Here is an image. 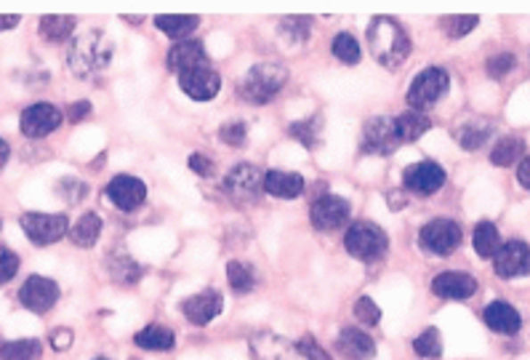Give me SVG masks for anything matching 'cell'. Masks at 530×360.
Returning <instances> with one entry per match:
<instances>
[{
    "label": "cell",
    "mask_w": 530,
    "mask_h": 360,
    "mask_svg": "<svg viewBox=\"0 0 530 360\" xmlns=\"http://www.w3.org/2000/svg\"><path fill=\"white\" fill-rule=\"evenodd\" d=\"M368 45L379 64L400 67L411 56V37L405 27L392 16H376L368 27Z\"/></svg>",
    "instance_id": "cell-1"
},
{
    "label": "cell",
    "mask_w": 530,
    "mask_h": 360,
    "mask_svg": "<svg viewBox=\"0 0 530 360\" xmlns=\"http://www.w3.org/2000/svg\"><path fill=\"white\" fill-rule=\"evenodd\" d=\"M110 59H112V43L99 29H88V32L77 35L67 51V67L77 78H91V75L107 70Z\"/></svg>",
    "instance_id": "cell-2"
},
{
    "label": "cell",
    "mask_w": 530,
    "mask_h": 360,
    "mask_svg": "<svg viewBox=\"0 0 530 360\" xmlns=\"http://www.w3.org/2000/svg\"><path fill=\"white\" fill-rule=\"evenodd\" d=\"M285 83H288V70L280 61H262V64H254L246 72V78L238 86V94H241L243 102L266 104L282 91Z\"/></svg>",
    "instance_id": "cell-3"
},
{
    "label": "cell",
    "mask_w": 530,
    "mask_h": 360,
    "mask_svg": "<svg viewBox=\"0 0 530 360\" xmlns=\"http://www.w3.org/2000/svg\"><path fill=\"white\" fill-rule=\"evenodd\" d=\"M344 249L349 257L363 259V262H376L387 254L389 238L387 233L373 225V222H352L347 235H344Z\"/></svg>",
    "instance_id": "cell-4"
},
{
    "label": "cell",
    "mask_w": 530,
    "mask_h": 360,
    "mask_svg": "<svg viewBox=\"0 0 530 360\" xmlns=\"http://www.w3.org/2000/svg\"><path fill=\"white\" fill-rule=\"evenodd\" d=\"M451 88V78L443 67H427L421 70L411 88H408V104L416 110V112H424L429 107H435Z\"/></svg>",
    "instance_id": "cell-5"
},
{
    "label": "cell",
    "mask_w": 530,
    "mask_h": 360,
    "mask_svg": "<svg viewBox=\"0 0 530 360\" xmlns=\"http://www.w3.org/2000/svg\"><path fill=\"white\" fill-rule=\"evenodd\" d=\"M224 192L232 203L238 206H246V203H254L259 200V195L265 192V174L257 168V166H249V163H241L235 166L227 179H224Z\"/></svg>",
    "instance_id": "cell-6"
},
{
    "label": "cell",
    "mask_w": 530,
    "mask_h": 360,
    "mask_svg": "<svg viewBox=\"0 0 530 360\" xmlns=\"http://www.w3.org/2000/svg\"><path fill=\"white\" fill-rule=\"evenodd\" d=\"M419 243L435 257H448L461 246V227L453 219H432L421 227Z\"/></svg>",
    "instance_id": "cell-7"
},
{
    "label": "cell",
    "mask_w": 530,
    "mask_h": 360,
    "mask_svg": "<svg viewBox=\"0 0 530 360\" xmlns=\"http://www.w3.org/2000/svg\"><path fill=\"white\" fill-rule=\"evenodd\" d=\"M21 230L24 235L35 243V246H51L56 243L59 238L67 235L69 230V222L64 214H24L21 217Z\"/></svg>",
    "instance_id": "cell-8"
},
{
    "label": "cell",
    "mask_w": 530,
    "mask_h": 360,
    "mask_svg": "<svg viewBox=\"0 0 530 360\" xmlns=\"http://www.w3.org/2000/svg\"><path fill=\"white\" fill-rule=\"evenodd\" d=\"M349 217H352V206L341 195H320L309 209V219L320 233H333L344 227Z\"/></svg>",
    "instance_id": "cell-9"
},
{
    "label": "cell",
    "mask_w": 530,
    "mask_h": 360,
    "mask_svg": "<svg viewBox=\"0 0 530 360\" xmlns=\"http://www.w3.org/2000/svg\"><path fill=\"white\" fill-rule=\"evenodd\" d=\"M397 147H400V139H397L395 118L379 115V118L365 123V128H363V152H368V155H392Z\"/></svg>",
    "instance_id": "cell-10"
},
{
    "label": "cell",
    "mask_w": 530,
    "mask_h": 360,
    "mask_svg": "<svg viewBox=\"0 0 530 360\" xmlns=\"http://www.w3.org/2000/svg\"><path fill=\"white\" fill-rule=\"evenodd\" d=\"M19 302L35 315H45L59 302V286L51 278L29 275L24 281V286L19 289Z\"/></svg>",
    "instance_id": "cell-11"
},
{
    "label": "cell",
    "mask_w": 530,
    "mask_h": 360,
    "mask_svg": "<svg viewBox=\"0 0 530 360\" xmlns=\"http://www.w3.org/2000/svg\"><path fill=\"white\" fill-rule=\"evenodd\" d=\"M445 168L437 166L435 160H421L413 163L403 171V184L413 195H435L445 184Z\"/></svg>",
    "instance_id": "cell-12"
},
{
    "label": "cell",
    "mask_w": 530,
    "mask_h": 360,
    "mask_svg": "<svg viewBox=\"0 0 530 360\" xmlns=\"http://www.w3.org/2000/svg\"><path fill=\"white\" fill-rule=\"evenodd\" d=\"M59 123H61L59 107H53V104H48V102H37V104H32V107H27V110L21 112L19 128H21V134L29 136V139H43V136H48L51 131H56Z\"/></svg>",
    "instance_id": "cell-13"
},
{
    "label": "cell",
    "mask_w": 530,
    "mask_h": 360,
    "mask_svg": "<svg viewBox=\"0 0 530 360\" xmlns=\"http://www.w3.org/2000/svg\"><path fill=\"white\" fill-rule=\"evenodd\" d=\"M493 270L499 278H520L530 273V246L526 241H510L493 257Z\"/></svg>",
    "instance_id": "cell-14"
},
{
    "label": "cell",
    "mask_w": 530,
    "mask_h": 360,
    "mask_svg": "<svg viewBox=\"0 0 530 360\" xmlns=\"http://www.w3.org/2000/svg\"><path fill=\"white\" fill-rule=\"evenodd\" d=\"M179 86H182V91L190 99H195V102H211L219 94V88H222V78L208 64V67H198V70L182 72L179 75Z\"/></svg>",
    "instance_id": "cell-15"
},
{
    "label": "cell",
    "mask_w": 530,
    "mask_h": 360,
    "mask_svg": "<svg viewBox=\"0 0 530 360\" xmlns=\"http://www.w3.org/2000/svg\"><path fill=\"white\" fill-rule=\"evenodd\" d=\"M107 198L120 209V211H136L144 200H147V187L142 179L131 176V174H118L110 184H107Z\"/></svg>",
    "instance_id": "cell-16"
},
{
    "label": "cell",
    "mask_w": 530,
    "mask_h": 360,
    "mask_svg": "<svg viewBox=\"0 0 530 360\" xmlns=\"http://www.w3.org/2000/svg\"><path fill=\"white\" fill-rule=\"evenodd\" d=\"M222 310H224V299H222V294H219V291H214V289L200 291V294H195V297H190V299H184V302H182V313H184V318H187L190 323H195V326H206V323H211Z\"/></svg>",
    "instance_id": "cell-17"
},
{
    "label": "cell",
    "mask_w": 530,
    "mask_h": 360,
    "mask_svg": "<svg viewBox=\"0 0 530 360\" xmlns=\"http://www.w3.org/2000/svg\"><path fill=\"white\" fill-rule=\"evenodd\" d=\"M166 64L171 72L182 75V72H190L198 67H208V53L200 40H179L176 45H171Z\"/></svg>",
    "instance_id": "cell-18"
},
{
    "label": "cell",
    "mask_w": 530,
    "mask_h": 360,
    "mask_svg": "<svg viewBox=\"0 0 530 360\" xmlns=\"http://www.w3.org/2000/svg\"><path fill=\"white\" fill-rule=\"evenodd\" d=\"M432 291L440 297V299H456V302H464L469 297H475L477 291V281L467 273H440L435 281H432Z\"/></svg>",
    "instance_id": "cell-19"
},
{
    "label": "cell",
    "mask_w": 530,
    "mask_h": 360,
    "mask_svg": "<svg viewBox=\"0 0 530 360\" xmlns=\"http://www.w3.org/2000/svg\"><path fill=\"white\" fill-rule=\"evenodd\" d=\"M488 329H493L496 334H507V337H515L520 329H523V318L520 313L510 305V302H491L483 313Z\"/></svg>",
    "instance_id": "cell-20"
},
{
    "label": "cell",
    "mask_w": 530,
    "mask_h": 360,
    "mask_svg": "<svg viewBox=\"0 0 530 360\" xmlns=\"http://www.w3.org/2000/svg\"><path fill=\"white\" fill-rule=\"evenodd\" d=\"M336 350L347 360H371L376 356V342L360 329H341Z\"/></svg>",
    "instance_id": "cell-21"
},
{
    "label": "cell",
    "mask_w": 530,
    "mask_h": 360,
    "mask_svg": "<svg viewBox=\"0 0 530 360\" xmlns=\"http://www.w3.org/2000/svg\"><path fill=\"white\" fill-rule=\"evenodd\" d=\"M265 192L274 198H298L304 192V179L296 171H266Z\"/></svg>",
    "instance_id": "cell-22"
},
{
    "label": "cell",
    "mask_w": 530,
    "mask_h": 360,
    "mask_svg": "<svg viewBox=\"0 0 530 360\" xmlns=\"http://www.w3.org/2000/svg\"><path fill=\"white\" fill-rule=\"evenodd\" d=\"M288 342L274 331H257L251 337V356L254 360H288Z\"/></svg>",
    "instance_id": "cell-23"
},
{
    "label": "cell",
    "mask_w": 530,
    "mask_h": 360,
    "mask_svg": "<svg viewBox=\"0 0 530 360\" xmlns=\"http://www.w3.org/2000/svg\"><path fill=\"white\" fill-rule=\"evenodd\" d=\"M134 345L142 348V350H150V353H168V350H174L176 337H174V331H171L168 326L152 323V326L142 329V331L134 337Z\"/></svg>",
    "instance_id": "cell-24"
},
{
    "label": "cell",
    "mask_w": 530,
    "mask_h": 360,
    "mask_svg": "<svg viewBox=\"0 0 530 360\" xmlns=\"http://www.w3.org/2000/svg\"><path fill=\"white\" fill-rule=\"evenodd\" d=\"M155 24L174 40H190V35L198 29L200 19L195 13H160L155 19Z\"/></svg>",
    "instance_id": "cell-25"
},
{
    "label": "cell",
    "mask_w": 530,
    "mask_h": 360,
    "mask_svg": "<svg viewBox=\"0 0 530 360\" xmlns=\"http://www.w3.org/2000/svg\"><path fill=\"white\" fill-rule=\"evenodd\" d=\"M395 128H397V139H400V144H405V142H416V139H421V136L432 128V120H429L424 112L408 110V112H403V115H397V118H395Z\"/></svg>",
    "instance_id": "cell-26"
},
{
    "label": "cell",
    "mask_w": 530,
    "mask_h": 360,
    "mask_svg": "<svg viewBox=\"0 0 530 360\" xmlns=\"http://www.w3.org/2000/svg\"><path fill=\"white\" fill-rule=\"evenodd\" d=\"M107 270H110V278L120 286H134L142 278V267L123 251H118V254L112 251L107 257Z\"/></svg>",
    "instance_id": "cell-27"
},
{
    "label": "cell",
    "mask_w": 530,
    "mask_h": 360,
    "mask_svg": "<svg viewBox=\"0 0 530 360\" xmlns=\"http://www.w3.org/2000/svg\"><path fill=\"white\" fill-rule=\"evenodd\" d=\"M75 16H64V13H48L40 19V37L48 43H61L67 37H72L75 32Z\"/></svg>",
    "instance_id": "cell-28"
},
{
    "label": "cell",
    "mask_w": 530,
    "mask_h": 360,
    "mask_svg": "<svg viewBox=\"0 0 530 360\" xmlns=\"http://www.w3.org/2000/svg\"><path fill=\"white\" fill-rule=\"evenodd\" d=\"M102 235V217L99 214H83L75 227L69 230V241L80 249H91Z\"/></svg>",
    "instance_id": "cell-29"
},
{
    "label": "cell",
    "mask_w": 530,
    "mask_h": 360,
    "mask_svg": "<svg viewBox=\"0 0 530 360\" xmlns=\"http://www.w3.org/2000/svg\"><path fill=\"white\" fill-rule=\"evenodd\" d=\"M523 158H526V142L520 136H501L499 144L491 152V163L493 166H501V168L515 166Z\"/></svg>",
    "instance_id": "cell-30"
},
{
    "label": "cell",
    "mask_w": 530,
    "mask_h": 360,
    "mask_svg": "<svg viewBox=\"0 0 530 360\" xmlns=\"http://www.w3.org/2000/svg\"><path fill=\"white\" fill-rule=\"evenodd\" d=\"M472 243H475V251L483 257V259H493L501 249V235L496 230L493 222H480L475 227V235H472Z\"/></svg>",
    "instance_id": "cell-31"
},
{
    "label": "cell",
    "mask_w": 530,
    "mask_h": 360,
    "mask_svg": "<svg viewBox=\"0 0 530 360\" xmlns=\"http://www.w3.org/2000/svg\"><path fill=\"white\" fill-rule=\"evenodd\" d=\"M227 283L235 294H249V291L257 289V273H254L251 265L235 259V262L227 265Z\"/></svg>",
    "instance_id": "cell-32"
},
{
    "label": "cell",
    "mask_w": 530,
    "mask_h": 360,
    "mask_svg": "<svg viewBox=\"0 0 530 360\" xmlns=\"http://www.w3.org/2000/svg\"><path fill=\"white\" fill-rule=\"evenodd\" d=\"M320 128H322V118H320V115H312V118H306V120L293 123V126L288 128V134H290L296 142H301L304 147L314 150V147L320 144Z\"/></svg>",
    "instance_id": "cell-33"
},
{
    "label": "cell",
    "mask_w": 530,
    "mask_h": 360,
    "mask_svg": "<svg viewBox=\"0 0 530 360\" xmlns=\"http://www.w3.org/2000/svg\"><path fill=\"white\" fill-rule=\"evenodd\" d=\"M477 24H480V16H475V13H453V16H443L440 19V29L448 37H453V40L469 35Z\"/></svg>",
    "instance_id": "cell-34"
},
{
    "label": "cell",
    "mask_w": 530,
    "mask_h": 360,
    "mask_svg": "<svg viewBox=\"0 0 530 360\" xmlns=\"http://www.w3.org/2000/svg\"><path fill=\"white\" fill-rule=\"evenodd\" d=\"M413 353L424 360H437L443 356V340L437 329H424L416 340H413Z\"/></svg>",
    "instance_id": "cell-35"
},
{
    "label": "cell",
    "mask_w": 530,
    "mask_h": 360,
    "mask_svg": "<svg viewBox=\"0 0 530 360\" xmlns=\"http://www.w3.org/2000/svg\"><path fill=\"white\" fill-rule=\"evenodd\" d=\"M333 56L344 64H357L363 51H360V43L349 32H341V35L333 37Z\"/></svg>",
    "instance_id": "cell-36"
},
{
    "label": "cell",
    "mask_w": 530,
    "mask_h": 360,
    "mask_svg": "<svg viewBox=\"0 0 530 360\" xmlns=\"http://www.w3.org/2000/svg\"><path fill=\"white\" fill-rule=\"evenodd\" d=\"M491 136V126H480V123H467L459 128L456 139L464 150H480Z\"/></svg>",
    "instance_id": "cell-37"
},
{
    "label": "cell",
    "mask_w": 530,
    "mask_h": 360,
    "mask_svg": "<svg viewBox=\"0 0 530 360\" xmlns=\"http://www.w3.org/2000/svg\"><path fill=\"white\" fill-rule=\"evenodd\" d=\"M40 358V342L37 340H19L5 345L3 360H37Z\"/></svg>",
    "instance_id": "cell-38"
},
{
    "label": "cell",
    "mask_w": 530,
    "mask_h": 360,
    "mask_svg": "<svg viewBox=\"0 0 530 360\" xmlns=\"http://www.w3.org/2000/svg\"><path fill=\"white\" fill-rule=\"evenodd\" d=\"M280 27H282L280 32L288 40H296V43H304L309 37V32H312V21L306 16H288V19L280 21Z\"/></svg>",
    "instance_id": "cell-39"
},
{
    "label": "cell",
    "mask_w": 530,
    "mask_h": 360,
    "mask_svg": "<svg viewBox=\"0 0 530 360\" xmlns=\"http://www.w3.org/2000/svg\"><path fill=\"white\" fill-rule=\"evenodd\" d=\"M219 139L230 147H243L249 142V123L246 120H230L219 128Z\"/></svg>",
    "instance_id": "cell-40"
},
{
    "label": "cell",
    "mask_w": 530,
    "mask_h": 360,
    "mask_svg": "<svg viewBox=\"0 0 530 360\" xmlns=\"http://www.w3.org/2000/svg\"><path fill=\"white\" fill-rule=\"evenodd\" d=\"M293 350L301 356V358H306V360H333V356L312 337V334H306V337H301L296 345H293Z\"/></svg>",
    "instance_id": "cell-41"
},
{
    "label": "cell",
    "mask_w": 530,
    "mask_h": 360,
    "mask_svg": "<svg viewBox=\"0 0 530 360\" xmlns=\"http://www.w3.org/2000/svg\"><path fill=\"white\" fill-rule=\"evenodd\" d=\"M355 315H357V321H360V323H365V326H376V323L381 321V307H379L371 297H360V299H357V305H355Z\"/></svg>",
    "instance_id": "cell-42"
},
{
    "label": "cell",
    "mask_w": 530,
    "mask_h": 360,
    "mask_svg": "<svg viewBox=\"0 0 530 360\" xmlns=\"http://www.w3.org/2000/svg\"><path fill=\"white\" fill-rule=\"evenodd\" d=\"M515 64H518V59L510 51H501V53L488 59V75L491 78H504V75H510L515 70Z\"/></svg>",
    "instance_id": "cell-43"
},
{
    "label": "cell",
    "mask_w": 530,
    "mask_h": 360,
    "mask_svg": "<svg viewBox=\"0 0 530 360\" xmlns=\"http://www.w3.org/2000/svg\"><path fill=\"white\" fill-rule=\"evenodd\" d=\"M16 273H19V257L11 249L0 246V286L8 283Z\"/></svg>",
    "instance_id": "cell-44"
},
{
    "label": "cell",
    "mask_w": 530,
    "mask_h": 360,
    "mask_svg": "<svg viewBox=\"0 0 530 360\" xmlns=\"http://www.w3.org/2000/svg\"><path fill=\"white\" fill-rule=\"evenodd\" d=\"M59 192H61L69 203H77V200L86 195V184H80V182H75V179H64V182L59 184Z\"/></svg>",
    "instance_id": "cell-45"
},
{
    "label": "cell",
    "mask_w": 530,
    "mask_h": 360,
    "mask_svg": "<svg viewBox=\"0 0 530 360\" xmlns=\"http://www.w3.org/2000/svg\"><path fill=\"white\" fill-rule=\"evenodd\" d=\"M190 168H192L198 176H211V174H214V163H211L206 155H200V152L190 155Z\"/></svg>",
    "instance_id": "cell-46"
},
{
    "label": "cell",
    "mask_w": 530,
    "mask_h": 360,
    "mask_svg": "<svg viewBox=\"0 0 530 360\" xmlns=\"http://www.w3.org/2000/svg\"><path fill=\"white\" fill-rule=\"evenodd\" d=\"M86 115H91V102H75V104H69V110H67V118H69L72 123L86 120Z\"/></svg>",
    "instance_id": "cell-47"
},
{
    "label": "cell",
    "mask_w": 530,
    "mask_h": 360,
    "mask_svg": "<svg viewBox=\"0 0 530 360\" xmlns=\"http://www.w3.org/2000/svg\"><path fill=\"white\" fill-rule=\"evenodd\" d=\"M69 342H72V331L69 329H56L53 334H51V345H53V350H67L69 348Z\"/></svg>",
    "instance_id": "cell-48"
},
{
    "label": "cell",
    "mask_w": 530,
    "mask_h": 360,
    "mask_svg": "<svg viewBox=\"0 0 530 360\" xmlns=\"http://www.w3.org/2000/svg\"><path fill=\"white\" fill-rule=\"evenodd\" d=\"M518 182L530 190V155H526L523 160H520V166H518Z\"/></svg>",
    "instance_id": "cell-49"
},
{
    "label": "cell",
    "mask_w": 530,
    "mask_h": 360,
    "mask_svg": "<svg viewBox=\"0 0 530 360\" xmlns=\"http://www.w3.org/2000/svg\"><path fill=\"white\" fill-rule=\"evenodd\" d=\"M387 200H389V209H392V211H400V209H405V206H408V200H405V192H403V190H392V192L387 195Z\"/></svg>",
    "instance_id": "cell-50"
},
{
    "label": "cell",
    "mask_w": 530,
    "mask_h": 360,
    "mask_svg": "<svg viewBox=\"0 0 530 360\" xmlns=\"http://www.w3.org/2000/svg\"><path fill=\"white\" fill-rule=\"evenodd\" d=\"M16 24H19V16H13V13H0V32L11 29V27H16Z\"/></svg>",
    "instance_id": "cell-51"
},
{
    "label": "cell",
    "mask_w": 530,
    "mask_h": 360,
    "mask_svg": "<svg viewBox=\"0 0 530 360\" xmlns=\"http://www.w3.org/2000/svg\"><path fill=\"white\" fill-rule=\"evenodd\" d=\"M8 155H11V147L0 139V168L5 166V160H8Z\"/></svg>",
    "instance_id": "cell-52"
},
{
    "label": "cell",
    "mask_w": 530,
    "mask_h": 360,
    "mask_svg": "<svg viewBox=\"0 0 530 360\" xmlns=\"http://www.w3.org/2000/svg\"><path fill=\"white\" fill-rule=\"evenodd\" d=\"M3 350H5V345H3V340H0V358H3Z\"/></svg>",
    "instance_id": "cell-53"
},
{
    "label": "cell",
    "mask_w": 530,
    "mask_h": 360,
    "mask_svg": "<svg viewBox=\"0 0 530 360\" xmlns=\"http://www.w3.org/2000/svg\"><path fill=\"white\" fill-rule=\"evenodd\" d=\"M96 360H107V358H96Z\"/></svg>",
    "instance_id": "cell-54"
}]
</instances>
